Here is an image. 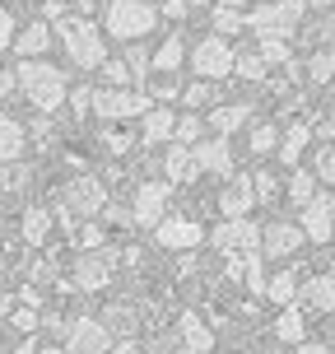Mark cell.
<instances>
[{
  "instance_id": "cell-36",
  "label": "cell",
  "mask_w": 335,
  "mask_h": 354,
  "mask_svg": "<svg viewBox=\"0 0 335 354\" xmlns=\"http://www.w3.org/2000/svg\"><path fill=\"white\" fill-rule=\"evenodd\" d=\"M98 75L107 80V88H131L135 80H131V71H126V61H103L98 66Z\"/></svg>"
},
{
  "instance_id": "cell-41",
  "label": "cell",
  "mask_w": 335,
  "mask_h": 354,
  "mask_svg": "<svg viewBox=\"0 0 335 354\" xmlns=\"http://www.w3.org/2000/svg\"><path fill=\"white\" fill-rule=\"evenodd\" d=\"M79 248H84V252L103 248V224H98V219H84V229H79Z\"/></svg>"
},
{
  "instance_id": "cell-28",
  "label": "cell",
  "mask_w": 335,
  "mask_h": 354,
  "mask_svg": "<svg viewBox=\"0 0 335 354\" xmlns=\"http://www.w3.org/2000/svg\"><path fill=\"white\" fill-rule=\"evenodd\" d=\"M23 243L28 248H37V243H47V233H52V210H42V205H33V210H23Z\"/></svg>"
},
{
  "instance_id": "cell-9",
  "label": "cell",
  "mask_w": 335,
  "mask_h": 354,
  "mask_svg": "<svg viewBox=\"0 0 335 354\" xmlns=\"http://www.w3.org/2000/svg\"><path fill=\"white\" fill-rule=\"evenodd\" d=\"M168 196H173L168 182H140V192L131 201V219L140 229H159L163 219H168Z\"/></svg>"
},
{
  "instance_id": "cell-16",
  "label": "cell",
  "mask_w": 335,
  "mask_h": 354,
  "mask_svg": "<svg viewBox=\"0 0 335 354\" xmlns=\"http://www.w3.org/2000/svg\"><path fill=\"white\" fill-rule=\"evenodd\" d=\"M195 163H200V173L233 177V145L224 140V136H210V140L195 145Z\"/></svg>"
},
{
  "instance_id": "cell-3",
  "label": "cell",
  "mask_w": 335,
  "mask_h": 354,
  "mask_svg": "<svg viewBox=\"0 0 335 354\" xmlns=\"http://www.w3.org/2000/svg\"><path fill=\"white\" fill-rule=\"evenodd\" d=\"M56 37L66 42V56H70L79 71H98V66L107 61L103 33H98L88 19H61V24H56Z\"/></svg>"
},
{
  "instance_id": "cell-20",
  "label": "cell",
  "mask_w": 335,
  "mask_h": 354,
  "mask_svg": "<svg viewBox=\"0 0 335 354\" xmlns=\"http://www.w3.org/2000/svg\"><path fill=\"white\" fill-rule=\"evenodd\" d=\"M163 173H168V182H173V187L195 182V177H200L195 149H186V145H168V154H163Z\"/></svg>"
},
{
  "instance_id": "cell-1",
  "label": "cell",
  "mask_w": 335,
  "mask_h": 354,
  "mask_svg": "<svg viewBox=\"0 0 335 354\" xmlns=\"http://www.w3.org/2000/svg\"><path fill=\"white\" fill-rule=\"evenodd\" d=\"M15 84L23 88V98H28L37 112H61V103L70 98V88H66V75L56 71L52 61H19Z\"/></svg>"
},
{
  "instance_id": "cell-47",
  "label": "cell",
  "mask_w": 335,
  "mask_h": 354,
  "mask_svg": "<svg viewBox=\"0 0 335 354\" xmlns=\"http://www.w3.org/2000/svg\"><path fill=\"white\" fill-rule=\"evenodd\" d=\"M163 15H168V19H182V15H186V0H163Z\"/></svg>"
},
{
  "instance_id": "cell-42",
  "label": "cell",
  "mask_w": 335,
  "mask_h": 354,
  "mask_svg": "<svg viewBox=\"0 0 335 354\" xmlns=\"http://www.w3.org/2000/svg\"><path fill=\"white\" fill-rule=\"evenodd\" d=\"M15 37H19V24L10 10H0V52H10L15 47Z\"/></svg>"
},
{
  "instance_id": "cell-6",
  "label": "cell",
  "mask_w": 335,
  "mask_h": 354,
  "mask_svg": "<svg viewBox=\"0 0 335 354\" xmlns=\"http://www.w3.org/2000/svg\"><path fill=\"white\" fill-rule=\"evenodd\" d=\"M210 248L224 252V257H247V252H261V229H256L251 219H224V224H214Z\"/></svg>"
},
{
  "instance_id": "cell-17",
  "label": "cell",
  "mask_w": 335,
  "mask_h": 354,
  "mask_svg": "<svg viewBox=\"0 0 335 354\" xmlns=\"http://www.w3.org/2000/svg\"><path fill=\"white\" fill-rule=\"evenodd\" d=\"M52 42H56L52 24L33 19V24H23V28H19V37H15V52H19V61H42V52H47Z\"/></svg>"
},
{
  "instance_id": "cell-38",
  "label": "cell",
  "mask_w": 335,
  "mask_h": 354,
  "mask_svg": "<svg viewBox=\"0 0 335 354\" xmlns=\"http://www.w3.org/2000/svg\"><path fill=\"white\" fill-rule=\"evenodd\" d=\"M261 61L265 66H284L289 61V42L284 37H261Z\"/></svg>"
},
{
  "instance_id": "cell-25",
  "label": "cell",
  "mask_w": 335,
  "mask_h": 354,
  "mask_svg": "<svg viewBox=\"0 0 335 354\" xmlns=\"http://www.w3.org/2000/svg\"><path fill=\"white\" fill-rule=\"evenodd\" d=\"M265 299L275 303V308H294V303H298V275H294V270H275V275L265 280Z\"/></svg>"
},
{
  "instance_id": "cell-13",
  "label": "cell",
  "mask_w": 335,
  "mask_h": 354,
  "mask_svg": "<svg viewBox=\"0 0 335 354\" xmlns=\"http://www.w3.org/2000/svg\"><path fill=\"white\" fill-rule=\"evenodd\" d=\"M251 205H256V187H251V177L233 173L229 182H224V192H219V214L224 219H247Z\"/></svg>"
},
{
  "instance_id": "cell-51",
  "label": "cell",
  "mask_w": 335,
  "mask_h": 354,
  "mask_svg": "<svg viewBox=\"0 0 335 354\" xmlns=\"http://www.w3.org/2000/svg\"><path fill=\"white\" fill-rule=\"evenodd\" d=\"M117 354H140V345H135V340H122V345H117Z\"/></svg>"
},
{
  "instance_id": "cell-33",
  "label": "cell",
  "mask_w": 335,
  "mask_h": 354,
  "mask_svg": "<svg viewBox=\"0 0 335 354\" xmlns=\"http://www.w3.org/2000/svg\"><path fill=\"white\" fill-rule=\"evenodd\" d=\"M247 145H251V154H275V149H280V126H275V122L251 126Z\"/></svg>"
},
{
  "instance_id": "cell-4",
  "label": "cell",
  "mask_w": 335,
  "mask_h": 354,
  "mask_svg": "<svg viewBox=\"0 0 335 354\" xmlns=\"http://www.w3.org/2000/svg\"><path fill=\"white\" fill-rule=\"evenodd\" d=\"M303 10H307V0H265V5H256L247 15V28L256 37H284L289 42V33L298 28Z\"/></svg>"
},
{
  "instance_id": "cell-32",
  "label": "cell",
  "mask_w": 335,
  "mask_h": 354,
  "mask_svg": "<svg viewBox=\"0 0 335 354\" xmlns=\"http://www.w3.org/2000/svg\"><path fill=\"white\" fill-rule=\"evenodd\" d=\"M200 131H205V122L195 117V112H182L173 126V145H186V149H195L200 145Z\"/></svg>"
},
{
  "instance_id": "cell-48",
  "label": "cell",
  "mask_w": 335,
  "mask_h": 354,
  "mask_svg": "<svg viewBox=\"0 0 335 354\" xmlns=\"http://www.w3.org/2000/svg\"><path fill=\"white\" fill-rule=\"evenodd\" d=\"M15 71H0V98H10V93H15Z\"/></svg>"
},
{
  "instance_id": "cell-34",
  "label": "cell",
  "mask_w": 335,
  "mask_h": 354,
  "mask_svg": "<svg viewBox=\"0 0 335 354\" xmlns=\"http://www.w3.org/2000/svg\"><path fill=\"white\" fill-rule=\"evenodd\" d=\"M126 71H131V80L154 75V52H149L144 42H131V47H126Z\"/></svg>"
},
{
  "instance_id": "cell-26",
  "label": "cell",
  "mask_w": 335,
  "mask_h": 354,
  "mask_svg": "<svg viewBox=\"0 0 335 354\" xmlns=\"http://www.w3.org/2000/svg\"><path fill=\"white\" fill-rule=\"evenodd\" d=\"M23 126H19V117H10V112H0V163H15L19 154H23Z\"/></svg>"
},
{
  "instance_id": "cell-27",
  "label": "cell",
  "mask_w": 335,
  "mask_h": 354,
  "mask_svg": "<svg viewBox=\"0 0 335 354\" xmlns=\"http://www.w3.org/2000/svg\"><path fill=\"white\" fill-rule=\"evenodd\" d=\"M186 61V47H182V37H163L159 47H154V75H177V66Z\"/></svg>"
},
{
  "instance_id": "cell-31",
  "label": "cell",
  "mask_w": 335,
  "mask_h": 354,
  "mask_svg": "<svg viewBox=\"0 0 335 354\" xmlns=\"http://www.w3.org/2000/svg\"><path fill=\"white\" fill-rule=\"evenodd\" d=\"M265 71H270V66L261 61V52H238V56H233V75H238V80H247V84L265 80Z\"/></svg>"
},
{
  "instance_id": "cell-37",
  "label": "cell",
  "mask_w": 335,
  "mask_h": 354,
  "mask_svg": "<svg viewBox=\"0 0 335 354\" xmlns=\"http://www.w3.org/2000/svg\"><path fill=\"white\" fill-rule=\"evenodd\" d=\"M331 75H335V56L331 52H317L312 61H307V80H312V84H326Z\"/></svg>"
},
{
  "instance_id": "cell-53",
  "label": "cell",
  "mask_w": 335,
  "mask_h": 354,
  "mask_svg": "<svg viewBox=\"0 0 335 354\" xmlns=\"http://www.w3.org/2000/svg\"><path fill=\"white\" fill-rule=\"evenodd\" d=\"M307 5H317V10H326V5H331V0H307Z\"/></svg>"
},
{
  "instance_id": "cell-5",
  "label": "cell",
  "mask_w": 335,
  "mask_h": 354,
  "mask_svg": "<svg viewBox=\"0 0 335 354\" xmlns=\"http://www.w3.org/2000/svg\"><path fill=\"white\" fill-rule=\"evenodd\" d=\"M88 107L103 122H131V117H144L154 103L144 88H88Z\"/></svg>"
},
{
  "instance_id": "cell-52",
  "label": "cell",
  "mask_w": 335,
  "mask_h": 354,
  "mask_svg": "<svg viewBox=\"0 0 335 354\" xmlns=\"http://www.w3.org/2000/svg\"><path fill=\"white\" fill-rule=\"evenodd\" d=\"M214 5H224V10H242V0H214Z\"/></svg>"
},
{
  "instance_id": "cell-23",
  "label": "cell",
  "mask_w": 335,
  "mask_h": 354,
  "mask_svg": "<svg viewBox=\"0 0 335 354\" xmlns=\"http://www.w3.org/2000/svg\"><path fill=\"white\" fill-rule=\"evenodd\" d=\"M303 336H307V313H303L298 303L294 308H280L275 313V340L280 345H303Z\"/></svg>"
},
{
  "instance_id": "cell-10",
  "label": "cell",
  "mask_w": 335,
  "mask_h": 354,
  "mask_svg": "<svg viewBox=\"0 0 335 354\" xmlns=\"http://www.w3.org/2000/svg\"><path fill=\"white\" fill-rule=\"evenodd\" d=\"M112 350V331L98 317H75L66 331V354H107Z\"/></svg>"
},
{
  "instance_id": "cell-2",
  "label": "cell",
  "mask_w": 335,
  "mask_h": 354,
  "mask_svg": "<svg viewBox=\"0 0 335 354\" xmlns=\"http://www.w3.org/2000/svg\"><path fill=\"white\" fill-rule=\"evenodd\" d=\"M154 24H159V5H149V0H112L107 5V19H103L107 37H117L126 47L131 42H144Z\"/></svg>"
},
{
  "instance_id": "cell-35",
  "label": "cell",
  "mask_w": 335,
  "mask_h": 354,
  "mask_svg": "<svg viewBox=\"0 0 335 354\" xmlns=\"http://www.w3.org/2000/svg\"><path fill=\"white\" fill-rule=\"evenodd\" d=\"M214 98V88H210V80H191V84L182 88V103H186V112H195V107H205Z\"/></svg>"
},
{
  "instance_id": "cell-21",
  "label": "cell",
  "mask_w": 335,
  "mask_h": 354,
  "mask_svg": "<svg viewBox=\"0 0 335 354\" xmlns=\"http://www.w3.org/2000/svg\"><path fill=\"white\" fill-rule=\"evenodd\" d=\"M307 145H312V122H294V126H284V136H280V163L284 168H298L303 154H307Z\"/></svg>"
},
{
  "instance_id": "cell-39",
  "label": "cell",
  "mask_w": 335,
  "mask_h": 354,
  "mask_svg": "<svg viewBox=\"0 0 335 354\" xmlns=\"http://www.w3.org/2000/svg\"><path fill=\"white\" fill-rule=\"evenodd\" d=\"M317 182H326V187H335V145H326V149H317Z\"/></svg>"
},
{
  "instance_id": "cell-12",
  "label": "cell",
  "mask_w": 335,
  "mask_h": 354,
  "mask_svg": "<svg viewBox=\"0 0 335 354\" xmlns=\"http://www.w3.org/2000/svg\"><path fill=\"white\" fill-rule=\"evenodd\" d=\"M303 248V229L298 224H289V219H270L261 229V257L270 261H280V257H294Z\"/></svg>"
},
{
  "instance_id": "cell-54",
  "label": "cell",
  "mask_w": 335,
  "mask_h": 354,
  "mask_svg": "<svg viewBox=\"0 0 335 354\" xmlns=\"http://www.w3.org/2000/svg\"><path fill=\"white\" fill-rule=\"evenodd\" d=\"M149 5H154V0H149Z\"/></svg>"
},
{
  "instance_id": "cell-50",
  "label": "cell",
  "mask_w": 335,
  "mask_h": 354,
  "mask_svg": "<svg viewBox=\"0 0 335 354\" xmlns=\"http://www.w3.org/2000/svg\"><path fill=\"white\" fill-rule=\"evenodd\" d=\"M294 354H331V345H312V340H303Z\"/></svg>"
},
{
  "instance_id": "cell-45",
  "label": "cell",
  "mask_w": 335,
  "mask_h": 354,
  "mask_svg": "<svg viewBox=\"0 0 335 354\" xmlns=\"http://www.w3.org/2000/svg\"><path fill=\"white\" fill-rule=\"evenodd\" d=\"M66 103H70V112L84 117V112H88V88H70V98H66Z\"/></svg>"
},
{
  "instance_id": "cell-43",
  "label": "cell",
  "mask_w": 335,
  "mask_h": 354,
  "mask_svg": "<svg viewBox=\"0 0 335 354\" xmlns=\"http://www.w3.org/2000/svg\"><path fill=\"white\" fill-rule=\"evenodd\" d=\"M103 145L112 149V154H126V149H131V136H122V131H107Z\"/></svg>"
},
{
  "instance_id": "cell-15",
  "label": "cell",
  "mask_w": 335,
  "mask_h": 354,
  "mask_svg": "<svg viewBox=\"0 0 335 354\" xmlns=\"http://www.w3.org/2000/svg\"><path fill=\"white\" fill-rule=\"evenodd\" d=\"M112 280V252H84L79 261H75V289H103V284Z\"/></svg>"
},
{
  "instance_id": "cell-46",
  "label": "cell",
  "mask_w": 335,
  "mask_h": 354,
  "mask_svg": "<svg viewBox=\"0 0 335 354\" xmlns=\"http://www.w3.org/2000/svg\"><path fill=\"white\" fill-rule=\"evenodd\" d=\"M103 214L112 219V224H126V219H131V210H126V205H103Z\"/></svg>"
},
{
  "instance_id": "cell-14",
  "label": "cell",
  "mask_w": 335,
  "mask_h": 354,
  "mask_svg": "<svg viewBox=\"0 0 335 354\" xmlns=\"http://www.w3.org/2000/svg\"><path fill=\"white\" fill-rule=\"evenodd\" d=\"M159 248H173V252H186V248H200L205 243V224H195V219H163L159 229Z\"/></svg>"
},
{
  "instance_id": "cell-30",
  "label": "cell",
  "mask_w": 335,
  "mask_h": 354,
  "mask_svg": "<svg viewBox=\"0 0 335 354\" xmlns=\"http://www.w3.org/2000/svg\"><path fill=\"white\" fill-rule=\"evenodd\" d=\"M214 37H233L247 28V10H224V5H214Z\"/></svg>"
},
{
  "instance_id": "cell-24",
  "label": "cell",
  "mask_w": 335,
  "mask_h": 354,
  "mask_svg": "<svg viewBox=\"0 0 335 354\" xmlns=\"http://www.w3.org/2000/svg\"><path fill=\"white\" fill-rule=\"evenodd\" d=\"M247 117H251V107H247V103H224V107H214L205 122H210L214 136H224V140H229L233 131H242V126H247Z\"/></svg>"
},
{
  "instance_id": "cell-8",
  "label": "cell",
  "mask_w": 335,
  "mask_h": 354,
  "mask_svg": "<svg viewBox=\"0 0 335 354\" xmlns=\"http://www.w3.org/2000/svg\"><path fill=\"white\" fill-rule=\"evenodd\" d=\"M107 205V187L98 177H79L61 192V214H84V219H98Z\"/></svg>"
},
{
  "instance_id": "cell-40",
  "label": "cell",
  "mask_w": 335,
  "mask_h": 354,
  "mask_svg": "<svg viewBox=\"0 0 335 354\" xmlns=\"http://www.w3.org/2000/svg\"><path fill=\"white\" fill-rule=\"evenodd\" d=\"M251 187H256V201H275V196H280V177L275 173H256Z\"/></svg>"
},
{
  "instance_id": "cell-18",
  "label": "cell",
  "mask_w": 335,
  "mask_h": 354,
  "mask_svg": "<svg viewBox=\"0 0 335 354\" xmlns=\"http://www.w3.org/2000/svg\"><path fill=\"white\" fill-rule=\"evenodd\" d=\"M298 308L303 313H335V275H312L298 284Z\"/></svg>"
},
{
  "instance_id": "cell-7",
  "label": "cell",
  "mask_w": 335,
  "mask_h": 354,
  "mask_svg": "<svg viewBox=\"0 0 335 354\" xmlns=\"http://www.w3.org/2000/svg\"><path fill=\"white\" fill-rule=\"evenodd\" d=\"M233 47L229 37H200L191 47V71L200 75V80H224V75H233Z\"/></svg>"
},
{
  "instance_id": "cell-11",
  "label": "cell",
  "mask_w": 335,
  "mask_h": 354,
  "mask_svg": "<svg viewBox=\"0 0 335 354\" xmlns=\"http://www.w3.org/2000/svg\"><path fill=\"white\" fill-rule=\"evenodd\" d=\"M298 229H303L307 243H331V233H335V201L326 192H317L298 210Z\"/></svg>"
},
{
  "instance_id": "cell-29",
  "label": "cell",
  "mask_w": 335,
  "mask_h": 354,
  "mask_svg": "<svg viewBox=\"0 0 335 354\" xmlns=\"http://www.w3.org/2000/svg\"><path fill=\"white\" fill-rule=\"evenodd\" d=\"M284 192H289V201H294V205H307V201H312V196H317V173H307V168H294V173H289V187H284Z\"/></svg>"
},
{
  "instance_id": "cell-22",
  "label": "cell",
  "mask_w": 335,
  "mask_h": 354,
  "mask_svg": "<svg viewBox=\"0 0 335 354\" xmlns=\"http://www.w3.org/2000/svg\"><path fill=\"white\" fill-rule=\"evenodd\" d=\"M177 336H182L186 354H210V345H214V336H210V326H205L200 313H182L177 317Z\"/></svg>"
},
{
  "instance_id": "cell-49",
  "label": "cell",
  "mask_w": 335,
  "mask_h": 354,
  "mask_svg": "<svg viewBox=\"0 0 335 354\" xmlns=\"http://www.w3.org/2000/svg\"><path fill=\"white\" fill-rule=\"evenodd\" d=\"M5 182H10V187H23V182H28V168H10Z\"/></svg>"
},
{
  "instance_id": "cell-44",
  "label": "cell",
  "mask_w": 335,
  "mask_h": 354,
  "mask_svg": "<svg viewBox=\"0 0 335 354\" xmlns=\"http://www.w3.org/2000/svg\"><path fill=\"white\" fill-rule=\"evenodd\" d=\"M33 326H37V313L33 308H19L15 313V331H33Z\"/></svg>"
},
{
  "instance_id": "cell-19",
  "label": "cell",
  "mask_w": 335,
  "mask_h": 354,
  "mask_svg": "<svg viewBox=\"0 0 335 354\" xmlns=\"http://www.w3.org/2000/svg\"><path fill=\"white\" fill-rule=\"evenodd\" d=\"M173 126H177V112L154 103L140 117V145H173Z\"/></svg>"
}]
</instances>
